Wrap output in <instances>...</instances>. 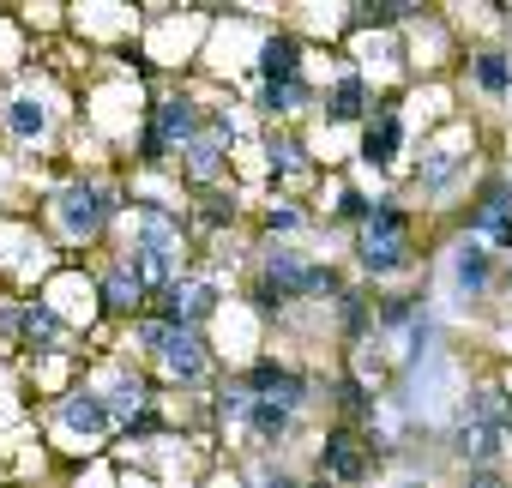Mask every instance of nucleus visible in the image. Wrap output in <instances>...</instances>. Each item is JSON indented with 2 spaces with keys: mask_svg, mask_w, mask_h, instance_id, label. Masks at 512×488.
Here are the masks:
<instances>
[{
  "mask_svg": "<svg viewBox=\"0 0 512 488\" xmlns=\"http://www.w3.org/2000/svg\"><path fill=\"white\" fill-rule=\"evenodd\" d=\"M121 217H127V187L103 181V175H67L55 187V199H49V223H55L61 241H73V248L109 235Z\"/></svg>",
  "mask_w": 512,
  "mask_h": 488,
  "instance_id": "1",
  "label": "nucleus"
},
{
  "mask_svg": "<svg viewBox=\"0 0 512 488\" xmlns=\"http://www.w3.org/2000/svg\"><path fill=\"white\" fill-rule=\"evenodd\" d=\"M500 254L482 248L470 235H452V248L440 254V290H446V308H482L494 290H500Z\"/></svg>",
  "mask_w": 512,
  "mask_h": 488,
  "instance_id": "2",
  "label": "nucleus"
},
{
  "mask_svg": "<svg viewBox=\"0 0 512 488\" xmlns=\"http://www.w3.org/2000/svg\"><path fill=\"white\" fill-rule=\"evenodd\" d=\"M217 308H223V278L211 266H187L169 290L151 296V314L175 332H205L217 320Z\"/></svg>",
  "mask_w": 512,
  "mask_h": 488,
  "instance_id": "3",
  "label": "nucleus"
},
{
  "mask_svg": "<svg viewBox=\"0 0 512 488\" xmlns=\"http://www.w3.org/2000/svg\"><path fill=\"white\" fill-rule=\"evenodd\" d=\"M151 368L163 374V386H181V392H199V386H217V344L205 332H163L157 350H151Z\"/></svg>",
  "mask_w": 512,
  "mask_h": 488,
  "instance_id": "4",
  "label": "nucleus"
},
{
  "mask_svg": "<svg viewBox=\"0 0 512 488\" xmlns=\"http://www.w3.org/2000/svg\"><path fill=\"white\" fill-rule=\"evenodd\" d=\"M374 464H380V452H374L368 428H350V422H332L314 446V476H326L332 488H362L374 476Z\"/></svg>",
  "mask_w": 512,
  "mask_h": 488,
  "instance_id": "5",
  "label": "nucleus"
},
{
  "mask_svg": "<svg viewBox=\"0 0 512 488\" xmlns=\"http://www.w3.org/2000/svg\"><path fill=\"white\" fill-rule=\"evenodd\" d=\"M404 145H410V115H404L398 97H380L374 115H368V127H362V139H356V157H362L368 169L392 175L398 157H404Z\"/></svg>",
  "mask_w": 512,
  "mask_h": 488,
  "instance_id": "6",
  "label": "nucleus"
},
{
  "mask_svg": "<svg viewBox=\"0 0 512 488\" xmlns=\"http://www.w3.org/2000/svg\"><path fill=\"white\" fill-rule=\"evenodd\" d=\"M470 169H476V145L470 139H428L422 157H416V169H410V181L428 199H440V193H458L470 181Z\"/></svg>",
  "mask_w": 512,
  "mask_h": 488,
  "instance_id": "7",
  "label": "nucleus"
},
{
  "mask_svg": "<svg viewBox=\"0 0 512 488\" xmlns=\"http://www.w3.org/2000/svg\"><path fill=\"white\" fill-rule=\"evenodd\" d=\"M49 422H55L61 434H73V440H109V434H121L115 404L103 398V386H73V392H61V398L49 404Z\"/></svg>",
  "mask_w": 512,
  "mask_h": 488,
  "instance_id": "8",
  "label": "nucleus"
},
{
  "mask_svg": "<svg viewBox=\"0 0 512 488\" xmlns=\"http://www.w3.org/2000/svg\"><path fill=\"white\" fill-rule=\"evenodd\" d=\"M350 260H356V272L368 284H404L416 272V235H374V229H362Z\"/></svg>",
  "mask_w": 512,
  "mask_h": 488,
  "instance_id": "9",
  "label": "nucleus"
},
{
  "mask_svg": "<svg viewBox=\"0 0 512 488\" xmlns=\"http://www.w3.org/2000/svg\"><path fill=\"white\" fill-rule=\"evenodd\" d=\"M145 121H151V127H157V139H163V145L181 157L187 145H199V139H205V121H211V109H205L193 91H163V97L145 109Z\"/></svg>",
  "mask_w": 512,
  "mask_h": 488,
  "instance_id": "10",
  "label": "nucleus"
},
{
  "mask_svg": "<svg viewBox=\"0 0 512 488\" xmlns=\"http://www.w3.org/2000/svg\"><path fill=\"white\" fill-rule=\"evenodd\" d=\"M374 85H368V73L362 67H338L326 85H320V115L332 121V127H368V115H374Z\"/></svg>",
  "mask_w": 512,
  "mask_h": 488,
  "instance_id": "11",
  "label": "nucleus"
},
{
  "mask_svg": "<svg viewBox=\"0 0 512 488\" xmlns=\"http://www.w3.org/2000/svg\"><path fill=\"white\" fill-rule=\"evenodd\" d=\"M97 308L109 314V320H139V314H151V290L139 284V272L115 254V260H103V272H97Z\"/></svg>",
  "mask_w": 512,
  "mask_h": 488,
  "instance_id": "12",
  "label": "nucleus"
},
{
  "mask_svg": "<svg viewBox=\"0 0 512 488\" xmlns=\"http://www.w3.org/2000/svg\"><path fill=\"white\" fill-rule=\"evenodd\" d=\"M247 79H253V85H296V79H308V55H302L296 31H266Z\"/></svg>",
  "mask_w": 512,
  "mask_h": 488,
  "instance_id": "13",
  "label": "nucleus"
},
{
  "mask_svg": "<svg viewBox=\"0 0 512 488\" xmlns=\"http://www.w3.org/2000/svg\"><path fill=\"white\" fill-rule=\"evenodd\" d=\"M0 127H7V139L13 145H49L55 139V103L43 97V91H19V97H7V109H0Z\"/></svg>",
  "mask_w": 512,
  "mask_h": 488,
  "instance_id": "14",
  "label": "nucleus"
},
{
  "mask_svg": "<svg viewBox=\"0 0 512 488\" xmlns=\"http://www.w3.org/2000/svg\"><path fill=\"white\" fill-rule=\"evenodd\" d=\"M464 85L488 103L512 97V49H470L464 55Z\"/></svg>",
  "mask_w": 512,
  "mask_h": 488,
  "instance_id": "15",
  "label": "nucleus"
},
{
  "mask_svg": "<svg viewBox=\"0 0 512 488\" xmlns=\"http://www.w3.org/2000/svg\"><path fill=\"white\" fill-rule=\"evenodd\" d=\"M260 145H266V169H272V181H296V175H308V163H314V145H308L296 127H266Z\"/></svg>",
  "mask_w": 512,
  "mask_h": 488,
  "instance_id": "16",
  "label": "nucleus"
},
{
  "mask_svg": "<svg viewBox=\"0 0 512 488\" xmlns=\"http://www.w3.org/2000/svg\"><path fill=\"white\" fill-rule=\"evenodd\" d=\"M175 169H181V181H187L193 193H205V187H229V145L199 139V145H187V151L175 157Z\"/></svg>",
  "mask_w": 512,
  "mask_h": 488,
  "instance_id": "17",
  "label": "nucleus"
},
{
  "mask_svg": "<svg viewBox=\"0 0 512 488\" xmlns=\"http://www.w3.org/2000/svg\"><path fill=\"white\" fill-rule=\"evenodd\" d=\"M308 229H314V217H308L302 199H290V193H272L266 199V211H260V235L266 241H290V248H296Z\"/></svg>",
  "mask_w": 512,
  "mask_h": 488,
  "instance_id": "18",
  "label": "nucleus"
},
{
  "mask_svg": "<svg viewBox=\"0 0 512 488\" xmlns=\"http://www.w3.org/2000/svg\"><path fill=\"white\" fill-rule=\"evenodd\" d=\"M374 302H380V296H368V290H344V296L332 302V326H338V338H344L350 350H362V344L374 338Z\"/></svg>",
  "mask_w": 512,
  "mask_h": 488,
  "instance_id": "19",
  "label": "nucleus"
},
{
  "mask_svg": "<svg viewBox=\"0 0 512 488\" xmlns=\"http://www.w3.org/2000/svg\"><path fill=\"white\" fill-rule=\"evenodd\" d=\"M193 229H205V235H223V229H235L241 223V199H235V187H205V193H193Z\"/></svg>",
  "mask_w": 512,
  "mask_h": 488,
  "instance_id": "20",
  "label": "nucleus"
},
{
  "mask_svg": "<svg viewBox=\"0 0 512 488\" xmlns=\"http://www.w3.org/2000/svg\"><path fill=\"white\" fill-rule=\"evenodd\" d=\"M458 235L482 241V248H494V254H512V211H482V205H470V211L458 217Z\"/></svg>",
  "mask_w": 512,
  "mask_h": 488,
  "instance_id": "21",
  "label": "nucleus"
},
{
  "mask_svg": "<svg viewBox=\"0 0 512 488\" xmlns=\"http://www.w3.org/2000/svg\"><path fill=\"white\" fill-rule=\"evenodd\" d=\"M338 229H368V217H374V193H362V187H350V181H338V193H332V211H326Z\"/></svg>",
  "mask_w": 512,
  "mask_h": 488,
  "instance_id": "22",
  "label": "nucleus"
},
{
  "mask_svg": "<svg viewBox=\"0 0 512 488\" xmlns=\"http://www.w3.org/2000/svg\"><path fill=\"white\" fill-rule=\"evenodd\" d=\"M247 488H308V482L278 452H247Z\"/></svg>",
  "mask_w": 512,
  "mask_h": 488,
  "instance_id": "23",
  "label": "nucleus"
},
{
  "mask_svg": "<svg viewBox=\"0 0 512 488\" xmlns=\"http://www.w3.org/2000/svg\"><path fill=\"white\" fill-rule=\"evenodd\" d=\"M247 308L260 314V320H284V314H290V296H284L272 278H260V272H253V278H247Z\"/></svg>",
  "mask_w": 512,
  "mask_h": 488,
  "instance_id": "24",
  "label": "nucleus"
},
{
  "mask_svg": "<svg viewBox=\"0 0 512 488\" xmlns=\"http://www.w3.org/2000/svg\"><path fill=\"white\" fill-rule=\"evenodd\" d=\"M205 139H217V145H235V139H241V121H235V109H211V121H205Z\"/></svg>",
  "mask_w": 512,
  "mask_h": 488,
  "instance_id": "25",
  "label": "nucleus"
},
{
  "mask_svg": "<svg viewBox=\"0 0 512 488\" xmlns=\"http://www.w3.org/2000/svg\"><path fill=\"white\" fill-rule=\"evenodd\" d=\"M458 488H506V470H464Z\"/></svg>",
  "mask_w": 512,
  "mask_h": 488,
  "instance_id": "26",
  "label": "nucleus"
},
{
  "mask_svg": "<svg viewBox=\"0 0 512 488\" xmlns=\"http://www.w3.org/2000/svg\"><path fill=\"white\" fill-rule=\"evenodd\" d=\"M398 488H434V482H428V476H404Z\"/></svg>",
  "mask_w": 512,
  "mask_h": 488,
  "instance_id": "27",
  "label": "nucleus"
},
{
  "mask_svg": "<svg viewBox=\"0 0 512 488\" xmlns=\"http://www.w3.org/2000/svg\"><path fill=\"white\" fill-rule=\"evenodd\" d=\"M500 290H506V296H512V266H506V272H500Z\"/></svg>",
  "mask_w": 512,
  "mask_h": 488,
  "instance_id": "28",
  "label": "nucleus"
},
{
  "mask_svg": "<svg viewBox=\"0 0 512 488\" xmlns=\"http://www.w3.org/2000/svg\"><path fill=\"white\" fill-rule=\"evenodd\" d=\"M506 350H512V320H506Z\"/></svg>",
  "mask_w": 512,
  "mask_h": 488,
  "instance_id": "29",
  "label": "nucleus"
}]
</instances>
